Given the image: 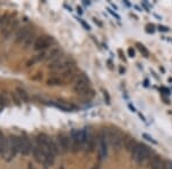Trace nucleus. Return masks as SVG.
Segmentation results:
<instances>
[{"label":"nucleus","mask_w":172,"mask_h":169,"mask_svg":"<svg viewBox=\"0 0 172 169\" xmlns=\"http://www.w3.org/2000/svg\"><path fill=\"white\" fill-rule=\"evenodd\" d=\"M158 31L168 32V31H169V28H168V26H164V25H159V26H158Z\"/></svg>","instance_id":"24"},{"label":"nucleus","mask_w":172,"mask_h":169,"mask_svg":"<svg viewBox=\"0 0 172 169\" xmlns=\"http://www.w3.org/2000/svg\"><path fill=\"white\" fill-rule=\"evenodd\" d=\"M129 109H130V110H131L132 112H136V110H135V108H134V106H133V105H132V104H131V103L129 104Z\"/></svg>","instance_id":"28"},{"label":"nucleus","mask_w":172,"mask_h":169,"mask_svg":"<svg viewBox=\"0 0 172 169\" xmlns=\"http://www.w3.org/2000/svg\"><path fill=\"white\" fill-rule=\"evenodd\" d=\"M139 117H140V119H141V120H142L143 122H146V119H145V117H143V115H142L141 113H139Z\"/></svg>","instance_id":"29"},{"label":"nucleus","mask_w":172,"mask_h":169,"mask_svg":"<svg viewBox=\"0 0 172 169\" xmlns=\"http://www.w3.org/2000/svg\"><path fill=\"white\" fill-rule=\"evenodd\" d=\"M78 21H79V22H80V24H81V25L85 28V30H91V26H90V25H88V24H87V23H86L84 19H78Z\"/></svg>","instance_id":"21"},{"label":"nucleus","mask_w":172,"mask_h":169,"mask_svg":"<svg viewBox=\"0 0 172 169\" xmlns=\"http://www.w3.org/2000/svg\"><path fill=\"white\" fill-rule=\"evenodd\" d=\"M127 55H129V57H132V58L135 56V52H134V49L132 47H130V48L127 49Z\"/></svg>","instance_id":"22"},{"label":"nucleus","mask_w":172,"mask_h":169,"mask_svg":"<svg viewBox=\"0 0 172 169\" xmlns=\"http://www.w3.org/2000/svg\"><path fill=\"white\" fill-rule=\"evenodd\" d=\"M97 152L101 159H104L108 154V134L107 130H101L97 134Z\"/></svg>","instance_id":"3"},{"label":"nucleus","mask_w":172,"mask_h":169,"mask_svg":"<svg viewBox=\"0 0 172 169\" xmlns=\"http://www.w3.org/2000/svg\"><path fill=\"white\" fill-rule=\"evenodd\" d=\"M93 169H99V168H97V167H94V168H93Z\"/></svg>","instance_id":"33"},{"label":"nucleus","mask_w":172,"mask_h":169,"mask_svg":"<svg viewBox=\"0 0 172 169\" xmlns=\"http://www.w3.org/2000/svg\"><path fill=\"white\" fill-rule=\"evenodd\" d=\"M62 83V80L60 78H51L47 80V85L48 86H58Z\"/></svg>","instance_id":"18"},{"label":"nucleus","mask_w":172,"mask_h":169,"mask_svg":"<svg viewBox=\"0 0 172 169\" xmlns=\"http://www.w3.org/2000/svg\"><path fill=\"white\" fill-rule=\"evenodd\" d=\"M31 34V28L30 26H23L19 29L17 33H16V42H24V40Z\"/></svg>","instance_id":"10"},{"label":"nucleus","mask_w":172,"mask_h":169,"mask_svg":"<svg viewBox=\"0 0 172 169\" xmlns=\"http://www.w3.org/2000/svg\"><path fill=\"white\" fill-rule=\"evenodd\" d=\"M77 12H78L79 14H83V10H81V8H80V7H77Z\"/></svg>","instance_id":"32"},{"label":"nucleus","mask_w":172,"mask_h":169,"mask_svg":"<svg viewBox=\"0 0 172 169\" xmlns=\"http://www.w3.org/2000/svg\"><path fill=\"white\" fill-rule=\"evenodd\" d=\"M108 141L116 150H119L124 145V136L117 128H110L107 130Z\"/></svg>","instance_id":"2"},{"label":"nucleus","mask_w":172,"mask_h":169,"mask_svg":"<svg viewBox=\"0 0 172 169\" xmlns=\"http://www.w3.org/2000/svg\"><path fill=\"white\" fill-rule=\"evenodd\" d=\"M49 149L53 152L54 155H57L58 153H61V150H60V146H58L57 142H55L53 138H49Z\"/></svg>","instance_id":"15"},{"label":"nucleus","mask_w":172,"mask_h":169,"mask_svg":"<svg viewBox=\"0 0 172 169\" xmlns=\"http://www.w3.org/2000/svg\"><path fill=\"white\" fill-rule=\"evenodd\" d=\"M103 95H104V98H107V103H108V104H110V97H109L108 93H107V92H104Z\"/></svg>","instance_id":"26"},{"label":"nucleus","mask_w":172,"mask_h":169,"mask_svg":"<svg viewBox=\"0 0 172 169\" xmlns=\"http://www.w3.org/2000/svg\"><path fill=\"white\" fill-rule=\"evenodd\" d=\"M139 145V143L135 141V139H133V138H131V139H129L126 143H125V149L129 151V152H133V150Z\"/></svg>","instance_id":"16"},{"label":"nucleus","mask_w":172,"mask_h":169,"mask_svg":"<svg viewBox=\"0 0 172 169\" xmlns=\"http://www.w3.org/2000/svg\"><path fill=\"white\" fill-rule=\"evenodd\" d=\"M90 88V80L85 74L80 73L75 77V86L74 90L77 94H85Z\"/></svg>","instance_id":"4"},{"label":"nucleus","mask_w":172,"mask_h":169,"mask_svg":"<svg viewBox=\"0 0 172 169\" xmlns=\"http://www.w3.org/2000/svg\"><path fill=\"white\" fill-rule=\"evenodd\" d=\"M170 169H172V162H171V167H170Z\"/></svg>","instance_id":"34"},{"label":"nucleus","mask_w":172,"mask_h":169,"mask_svg":"<svg viewBox=\"0 0 172 169\" xmlns=\"http://www.w3.org/2000/svg\"><path fill=\"white\" fill-rule=\"evenodd\" d=\"M70 143H71V151L72 152H78L79 150H81V144L79 142V138H78V130L76 129H72L70 132Z\"/></svg>","instance_id":"9"},{"label":"nucleus","mask_w":172,"mask_h":169,"mask_svg":"<svg viewBox=\"0 0 172 169\" xmlns=\"http://www.w3.org/2000/svg\"><path fill=\"white\" fill-rule=\"evenodd\" d=\"M162 165H163V160L158 155H155L153 160L150 161V169H161Z\"/></svg>","instance_id":"13"},{"label":"nucleus","mask_w":172,"mask_h":169,"mask_svg":"<svg viewBox=\"0 0 172 169\" xmlns=\"http://www.w3.org/2000/svg\"><path fill=\"white\" fill-rule=\"evenodd\" d=\"M19 153L23 154V155L30 154V152L32 150V145L30 143V139L25 135H23V136H19Z\"/></svg>","instance_id":"7"},{"label":"nucleus","mask_w":172,"mask_h":169,"mask_svg":"<svg viewBox=\"0 0 172 169\" xmlns=\"http://www.w3.org/2000/svg\"><path fill=\"white\" fill-rule=\"evenodd\" d=\"M147 32H152V33L154 32V25H153V24L147 26Z\"/></svg>","instance_id":"27"},{"label":"nucleus","mask_w":172,"mask_h":169,"mask_svg":"<svg viewBox=\"0 0 172 169\" xmlns=\"http://www.w3.org/2000/svg\"><path fill=\"white\" fill-rule=\"evenodd\" d=\"M150 155H152V151L150 149L145 145V144H140L135 148L132 152V157L134 158V160L139 163V165H143L146 163L149 159H150Z\"/></svg>","instance_id":"1"},{"label":"nucleus","mask_w":172,"mask_h":169,"mask_svg":"<svg viewBox=\"0 0 172 169\" xmlns=\"http://www.w3.org/2000/svg\"><path fill=\"white\" fill-rule=\"evenodd\" d=\"M171 167V162L169 161H163V165H162V168L161 169H170Z\"/></svg>","instance_id":"23"},{"label":"nucleus","mask_w":172,"mask_h":169,"mask_svg":"<svg viewBox=\"0 0 172 169\" xmlns=\"http://www.w3.org/2000/svg\"><path fill=\"white\" fill-rule=\"evenodd\" d=\"M54 104H55L56 108L61 109V110H63V111H65V112H69V111L75 110V106H74V105H71V104H67V103H64V102H55Z\"/></svg>","instance_id":"12"},{"label":"nucleus","mask_w":172,"mask_h":169,"mask_svg":"<svg viewBox=\"0 0 172 169\" xmlns=\"http://www.w3.org/2000/svg\"><path fill=\"white\" fill-rule=\"evenodd\" d=\"M57 144L60 146L61 153H67L68 151L71 150V143H70V137L65 135H58L57 136Z\"/></svg>","instance_id":"8"},{"label":"nucleus","mask_w":172,"mask_h":169,"mask_svg":"<svg viewBox=\"0 0 172 169\" xmlns=\"http://www.w3.org/2000/svg\"><path fill=\"white\" fill-rule=\"evenodd\" d=\"M53 42V38L52 37H48V36H42V37H38L35 45H33V49L35 50H45L46 48H48V46Z\"/></svg>","instance_id":"6"},{"label":"nucleus","mask_w":172,"mask_h":169,"mask_svg":"<svg viewBox=\"0 0 172 169\" xmlns=\"http://www.w3.org/2000/svg\"><path fill=\"white\" fill-rule=\"evenodd\" d=\"M124 72H125V70H124V69H123V68L120 66V68H119V73H120V74H123Z\"/></svg>","instance_id":"31"},{"label":"nucleus","mask_w":172,"mask_h":169,"mask_svg":"<svg viewBox=\"0 0 172 169\" xmlns=\"http://www.w3.org/2000/svg\"><path fill=\"white\" fill-rule=\"evenodd\" d=\"M16 95L19 96V99H21L22 102H29V95H28V93H26L23 88L17 87V88H16Z\"/></svg>","instance_id":"14"},{"label":"nucleus","mask_w":172,"mask_h":169,"mask_svg":"<svg viewBox=\"0 0 172 169\" xmlns=\"http://www.w3.org/2000/svg\"><path fill=\"white\" fill-rule=\"evenodd\" d=\"M94 19V22H95L96 24L99 25V26H102V23H100V22H99V21H97V19Z\"/></svg>","instance_id":"30"},{"label":"nucleus","mask_w":172,"mask_h":169,"mask_svg":"<svg viewBox=\"0 0 172 169\" xmlns=\"http://www.w3.org/2000/svg\"><path fill=\"white\" fill-rule=\"evenodd\" d=\"M136 46H138V48H139V50L143 54V56L145 57H148L149 56V52L147 50V48L143 46V45H141V43H136Z\"/></svg>","instance_id":"19"},{"label":"nucleus","mask_w":172,"mask_h":169,"mask_svg":"<svg viewBox=\"0 0 172 169\" xmlns=\"http://www.w3.org/2000/svg\"><path fill=\"white\" fill-rule=\"evenodd\" d=\"M8 141H9V151L7 154V160L9 161L13 158H15V155L19 152V137L14 135H10L8 137Z\"/></svg>","instance_id":"5"},{"label":"nucleus","mask_w":172,"mask_h":169,"mask_svg":"<svg viewBox=\"0 0 172 169\" xmlns=\"http://www.w3.org/2000/svg\"><path fill=\"white\" fill-rule=\"evenodd\" d=\"M36 40H37V38H36V36H35V33H31L29 37L26 38L25 40H24V46L28 48V47H30L32 43L35 45V42H36Z\"/></svg>","instance_id":"17"},{"label":"nucleus","mask_w":172,"mask_h":169,"mask_svg":"<svg viewBox=\"0 0 172 169\" xmlns=\"http://www.w3.org/2000/svg\"><path fill=\"white\" fill-rule=\"evenodd\" d=\"M142 137H143V138H146L148 142H150V143L154 144V145H157V144H158V143H157V141H155L150 135H148V134H146V132H142Z\"/></svg>","instance_id":"20"},{"label":"nucleus","mask_w":172,"mask_h":169,"mask_svg":"<svg viewBox=\"0 0 172 169\" xmlns=\"http://www.w3.org/2000/svg\"><path fill=\"white\" fill-rule=\"evenodd\" d=\"M84 148L85 150L88 151V152H93L94 148H95V138L94 136L92 135V132L87 129L86 132V141H85V144H84Z\"/></svg>","instance_id":"11"},{"label":"nucleus","mask_w":172,"mask_h":169,"mask_svg":"<svg viewBox=\"0 0 172 169\" xmlns=\"http://www.w3.org/2000/svg\"><path fill=\"white\" fill-rule=\"evenodd\" d=\"M108 12H109V13H110V14H111V15H113L114 17H116V19H120V16H119L118 14H116L115 12H113L111 9H108Z\"/></svg>","instance_id":"25"}]
</instances>
